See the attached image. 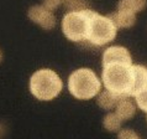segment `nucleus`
Returning <instances> with one entry per match:
<instances>
[{
  "instance_id": "1",
  "label": "nucleus",
  "mask_w": 147,
  "mask_h": 139,
  "mask_svg": "<svg viewBox=\"0 0 147 139\" xmlns=\"http://www.w3.org/2000/svg\"><path fill=\"white\" fill-rule=\"evenodd\" d=\"M101 81L108 91L124 97H131L134 84V71L132 65H108L103 66Z\"/></svg>"
},
{
  "instance_id": "2",
  "label": "nucleus",
  "mask_w": 147,
  "mask_h": 139,
  "mask_svg": "<svg viewBox=\"0 0 147 139\" xmlns=\"http://www.w3.org/2000/svg\"><path fill=\"white\" fill-rule=\"evenodd\" d=\"M61 77L50 68H41L31 76L30 91L40 101H51L62 91Z\"/></svg>"
},
{
  "instance_id": "3",
  "label": "nucleus",
  "mask_w": 147,
  "mask_h": 139,
  "mask_svg": "<svg viewBox=\"0 0 147 139\" xmlns=\"http://www.w3.org/2000/svg\"><path fill=\"white\" fill-rule=\"evenodd\" d=\"M101 81L90 68H79L68 78V89L77 99H90L100 92Z\"/></svg>"
},
{
  "instance_id": "4",
  "label": "nucleus",
  "mask_w": 147,
  "mask_h": 139,
  "mask_svg": "<svg viewBox=\"0 0 147 139\" xmlns=\"http://www.w3.org/2000/svg\"><path fill=\"white\" fill-rule=\"evenodd\" d=\"M92 13L93 10L90 9L68 11L62 19V31L64 36L76 42L87 40Z\"/></svg>"
},
{
  "instance_id": "5",
  "label": "nucleus",
  "mask_w": 147,
  "mask_h": 139,
  "mask_svg": "<svg viewBox=\"0 0 147 139\" xmlns=\"http://www.w3.org/2000/svg\"><path fill=\"white\" fill-rule=\"evenodd\" d=\"M117 27L108 16L100 15L96 11H93L89 22L88 41L95 46H103L109 44L116 37Z\"/></svg>"
},
{
  "instance_id": "6",
  "label": "nucleus",
  "mask_w": 147,
  "mask_h": 139,
  "mask_svg": "<svg viewBox=\"0 0 147 139\" xmlns=\"http://www.w3.org/2000/svg\"><path fill=\"white\" fill-rule=\"evenodd\" d=\"M127 65L131 66L132 59L127 48L122 46H111L108 47L103 54V66H108V65Z\"/></svg>"
},
{
  "instance_id": "7",
  "label": "nucleus",
  "mask_w": 147,
  "mask_h": 139,
  "mask_svg": "<svg viewBox=\"0 0 147 139\" xmlns=\"http://www.w3.org/2000/svg\"><path fill=\"white\" fill-rule=\"evenodd\" d=\"M28 18L32 21L38 24L45 30H51L56 25V18L52 11L47 10L43 5H35L28 9Z\"/></svg>"
},
{
  "instance_id": "8",
  "label": "nucleus",
  "mask_w": 147,
  "mask_h": 139,
  "mask_svg": "<svg viewBox=\"0 0 147 139\" xmlns=\"http://www.w3.org/2000/svg\"><path fill=\"white\" fill-rule=\"evenodd\" d=\"M134 71V84L131 96H136L147 86V67L142 65H132Z\"/></svg>"
},
{
  "instance_id": "9",
  "label": "nucleus",
  "mask_w": 147,
  "mask_h": 139,
  "mask_svg": "<svg viewBox=\"0 0 147 139\" xmlns=\"http://www.w3.org/2000/svg\"><path fill=\"white\" fill-rule=\"evenodd\" d=\"M125 98L126 97H124V96L116 95V93H113V92L108 91V89H105V91L99 93L96 102L103 109L110 111V109H113V108H116V106L119 104V102L125 99Z\"/></svg>"
},
{
  "instance_id": "10",
  "label": "nucleus",
  "mask_w": 147,
  "mask_h": 139,
  "mask_svg": "<svg viewBox=\"0 0 147 139\" xmlns=\"http://www.w3.org/2000/svg\"><path fill=\"white\" fill-rule=\"evenodd\" d=\"M107 16L115 24L116 27H131L136 22L135 14L125 13V11H114Z\"/></svg>"
},
{
  "instance_id": "11",
  "label": "nucleus",
  "mask_w": 147,
  "mask_h": 139,
  "mask_svg": "<svg viewBox=\"0 0 147 139\" xmlns=\"http://www.w3.org/2000/svg\"><path fill=\"white\" fill-rule=\"evenodd\" d=\"M116 116L120 118L121 121H129L130 118H132L135 116V112H136V107H135L134 102L125 98L119 102V104L116 106Z\"/></svg>"
},
{
  "instance_id": "12",
  "label": "nucleus",
  "mask_w": 147,
  "mask_h": 139,
  "mask_svg": "<svg viewBox=\"0 0 147 139\" xmlns=\"http://www.w3.org/2000/svg\"><path fill=\"white\" fill-rule=\"evenodd\" d=\"M146 4V0H120L119 4H117V11L136 14L145 9Z\"/></svg>"
},
{
  "instance_id": "13",
  "label": "nucleus",
  "mask_w": 147,
  "mask_h": 139,
  "mask_svg": "<svg viewBox=\"0 0 147 139\" xmlns=\"http://www.w3.org/2000/svg\"><path fill=\"white\" fill-rule=\"evenodd\" d=\"M121 123L122 121L116 116V113H108L104 117V121H103L104 128L109 130V132H117V130H120Z\"/></svg>"
},
{
  "instance_id": "14",
  "label": "nucleus",
  "mask_w": 147,
  "mask_h": 139,
  "mask_svg": "<svg viewBox=\"0 0 147 139\" xmlns=\"http://www.w3.org/2000/svg\"><path fill=\"white\" fill-rule=\"evenodd\" d=\"M63 3L69 11L88 9V4L85 0H63Z\"/></svg>"
},
{
  "instance_id": "15",
  "label": "nucleus",
  "mask_w": 147,
  "mask_h": 139,
  "mask_svg": "<svg viewBox=\"0 0 147 139\" xmlns=\"http://www.w3.org/2000/svg\"><path fill=\"white\" fill-rule=\"evenodd\" d=\"M135 98H136V103L138 107H140L142 111L147 112V86L142 91L138 92L137 95L135 96Z\"/></svg>"
},
{
  "instance_id": "16",
  "label": "nucleus",
  "mask_w": 147,
  "mask_h": 139,
  "mask_svg": "<svg viewBox=\"0 0 147 139\" xmlns=\"http://www.w3.org/2000/svg\"><path fill=\"white\" fill-rule=\"evenodd\" d=\"M119 139H141L137 136V133H135L131 129H122L119 133Z\"/></svg>"
},
{
  "instance_id": "17",
  "label": "nucleus",
  "mask_w": 147,
  "mask_h": 139,
  "mask_svg": "<svg viewBox=\"0 0 147 139\" xmlns=\"http://www.w3.org/2000/svg\"><path fill=\"white\" fill-rule=\"evenodd\" d=\"M62 3H63V0H43V6L46 7L47 10L52 11V10L57 9Z\"/></svg>"
},
{
  "instance_id": "18",
  "label": "nucleus",
  "mask_w": 147,
  "mask_h": 139,
  "mask_svg": "<svg viewBox=\"0 0 147 139\" xmlns=\"http://www.w3.org/2000/svg\"><path fill=\"white\" fill-rule=\"evenodd\" d=\"M3 60V52H1V50H0V61Z\"/></svg>"
}]
</instances>
